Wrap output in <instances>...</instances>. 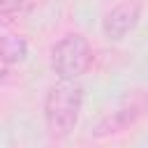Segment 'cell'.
<instances>
[{"mask_svg":"<svg viewBox=\"0 0 148 148\" xmlns=\"http://www.w3.org/2000/svg\"><path fill=\"white\" fill-rule=\"evenodd\" d=\"M83 106V88L76 81H60L49 88L44 97V120L51 136L62 139L67 136L81 116Z\"/></svg>","mask_w":148,"mask_h":148,"instance_id":"cell-1","label":"cell"},{"mask_svg":"<svg viewBox=\"0 0 148 148\" xmlns=\"http://www.w3.org/2000/svg\"><path fill=\"white\" fill-rule=\"evenodd\" d=\"M92 62V46L81 32H67L51 46V69L60 81H76Z\"/></svg>","mask_w":148,"mask_h":148,"instance_id":"cell-2","label":"cell"},{"mask_svg":"<svg viewBox=\"0 0 148 148\" xmlns=\"http://www.w3.org/2000/svg\"><path fill=\"white\" fill-rule=\"evenodd\" d=\"M148 111V97H134L132 102H125L120 104L118 109H113L111 113H106L97 127L92 130V136L95 139H106V136H113V134H120L125 130H130L132 125H136V120Z\"/></svg>","mask_w":148,"mask_h":148,"instance_id":"cell-3","label":"cell"},{"mask_svg":"<svg viewBox=\"0 0 148 148\" xmlns=\"http://www.w3.org/2000/svg\"><path fill=\"white\" fill-rule=\"evenodd\" d=\"M141 21V2L127 0L116 5L102 21V32L111 42H120L125 35H130Z\"/></svg>","mask_w":148,"mask_h":148,"instance_id":"cell-4","label":"cell"},{"mask_svg":"<svg viewBox=\"0 0 148 148\" xmlns=\"http://www.w3.org/2000/svg\"><path fill=\"white\" fill-rule=\"evenodd\" d=\"M28 56V42L21 35H2L0 37V62L14 65Z\"/></svg>","mask_w":148,"mask_h":148,"instance_id":"cell-5","label":"cell"},{"mask_svg":"<svg viewBox=\"0 0 148 148\" xmlns=\"http://www.w3.org/2000/svg\"><path fill=\"white\" fill-rule=\"evenodd\" d=\"M23 12V0H0V23L14 21Z\"/></svg>","mask_w":148,"mask_h":148,"instance_id":"cell-6","label":"cell"}]
</instances>
